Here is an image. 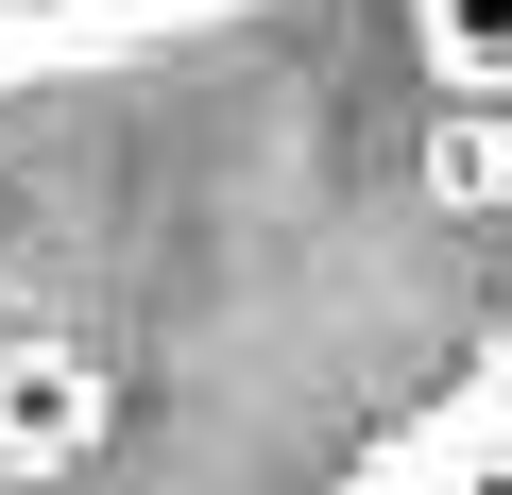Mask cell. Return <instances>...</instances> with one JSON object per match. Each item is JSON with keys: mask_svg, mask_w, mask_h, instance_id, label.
Returning <instances> with one entry per match:
<instances>
[{"mask_svg": "<svg viewBox=\"0 0 512 495\" xmlns=\"http://www.w3.org/2000/svg\"><path fill=\"white\" fill-rule=\"evenodd\" d=\"M427 103H512V0H410Z\"/></svg>", "mask_w": 512, "mask_h": 495, "instance_id": "277c9868", "label": "cell"}, {"mask_svg": "<svg viewBox=\"0 0 512 495\" xmlns=\"http://www.w3.org/2000/svg\"><path fill=\"white\" fill-rule=\"evenodd\" d=\"M103 444V359L86 342H0V478H69Z\"/></svg>", "mask_w": 512, "mask_h": 495, "instance_id": "3957f363", "label": "cell"}, {"mask_svg": "<svg viewBox=\"0 0 512 495\" xmlns=\"http://www.w3.org/2000/svg\"><path fill=\"white\" fill-rule=\"evenodd\" d=\"M427 205L444 222H495L512 205V103H444L427 120Z\"/></svg>", "mask_w": 512, "mask_h": 495, "instance_id": "5b68a950", "label": "cell"}, {"mask_svg": "<svg viewBox=\"0 0 512 495\" xmlns=\"http://www.w3.org/2000/svg\"><path fill=\"white\" fill-rule=\"evenodd\" d=\"M256 0H0V103L18 86H86V69H137L171 35H222Z\"/></svg>", "mask_w": 512, "mask_h": 495, "instance_id": "7a4b0ae2", "label": "cell"}, {"mask_svg": "<svg viewBox=\"0 0 512 495\" xmlns=\"http://www.w3.org/2000/svg\"><path fill=\"white\" fill-rule=\"evenodd\" d=\"M325 495H512V342H478L393 444H359Z\"/></svg>", "mask_w": 512, "mask_h": 495, "instance_id": "6da1fadb", "label": "cell"}]
</instances>
